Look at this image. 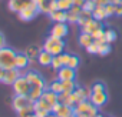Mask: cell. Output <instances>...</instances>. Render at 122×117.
Instances as JSON below:
<instances>
[{"label":"cell","mask_w":122,"mask_h":117,"mask_svg":"<svg viewBox=\"0 0 122 117\" xmlns=\"http://www.w3.org/2000/svg\"><path fill=\"white\" fill-rule=\"evenodd\" d=\"M42 47H43V50H46L52 56H57V54H62L65 51V41H63V39H59V37L49 34V37H46V40L43 41Z\"/></svg>","instance_id":"6da1fadb"},{"label":"cell","mask_w":122,"mask_h":117,"mask_svg":"<svg viewBox=\"0 0 122 117\" xmlns=\"http://www.w3.org/2000/svg\"><path fill=\"white\" fill-rule=\"evenodd\" d=\"M16 56H17V51L9 46L0 49V66L6 70L16 67Z\"/></svg>","instance_id":"7a4b0ae2"},{"label":"cell","mask_w":122,"mask_h":117,"mask_svg":"<svg viewBox=\"0 0 122 117\" xmlns=\"http://www.w3.org/2000/svg\"><path fill=\"white\" fill-rule=\"evenodd\" d=\"M73 111L76 116H86V117H98L99 113H98V107L92 104V101L88 99V100H83L81 103H78L75 107H73Z\"/></svg>","instance_id":"3957f363"},{"label":"cell","mask_w":122,"mask_h":117,"mask_svg":"<svg viewBox=\"0 0 122 117\" xmlns=\"http://www.w3.org/2000/svg\"><path fill=\"white\" fill-rule=\"evenodd\" d=\"M30 83L27 81V79H26V76H25V73L12 84V89H13V93L15 94H17V96H27L29 94V91H30Z\"/></svg>","instance_id":"277c9868"},{"label":"cell","mask_w":122,"mask_h":117,"mask_svg":"<svg viewBox=\"0 0 122 117\" xmlns=\"http://www.w3.org/2000/svg\"><path fill=\"white\" fill-rule=\"evenodd\" d=\"M39 13H40V10H39L37 4H35L33 2H30L25 9H22V10L17 13V16H19V19L23 20V22H30V20L35 19Z\"/></svg>","instance_id":"5b68a950"},{"label":"cell","mask_w":122,"mask_h":117,"mask_svg":"<svg viewBox=\"0 0 122 117\" xmlns=\"http://www.w3.org/2000/svg\"><path fill=\"white\" fill-rule=\"evenodd\" d=\"M25 76L27 79V81L30 83V86H36V87H43V89H47V84L45 81V79L42 77L40 73H37L36 70H26L25 72Z\"/></svg>","instance_id":"8992f818"},{"label":"cell","mask_w":122,"mask_h":117,"mask_svg":"<svg viewBox=\"0 0 122 117\" xmlns=\"http://www.w3.org/2000/svg\"><path fill=\"white\" fill-rule=\"evenodd\" d=\"M32 104H33V101L29 99V96H17V94H15L13 99H12V108L16 113L20 111L22 108L27 107V106H32Z\"/></svg>","instance_id":"52a82bcc"},{"label":"cell","mask_w":122,"mask_h":117,"mask_svg":"<svg viewBox=\"0 0 122 117\" xmlns=\"http://www.w3.org/2000/svg\"><path fill=\"white\" fill-rule=\"evenodd\" d=\"M89 96H91V89H86V87H76L71 93V99H72V101H73L75 106L78 103L83 101V100H88Z\"/></svg>","instance_id":"ba28073f"},{"label":"cell","mask_w":122,"mask_h":117,"mask_svg":"<svg viewBox=\"0 0 122 117\" xmlns=\"http://www.w3.org/2000/svg\"><path fill=\"white\" fill-rule=\"evenodd\" d=\"M89 100L92 101L93 106H96L99 108L103 104H106V101H108V93H106V90H99V91H92L91 90Z\"/></svg>","instance_id":"9c48e42d"},{"label":"cell","mask_w":122,"mask_h":117,"mask_svg":"<svg viewBox=\"0 0 122 117\" xmlns=\"http://www.w3.org/2000/svg\"><path fill=\"white\" fill-rule=\"evenodd\" d=\"M69 33V27L68 23H53L52 29H50V36L59 37V39H65Z\"/></svg>","instance_id":"30bf717a"},{"label":"cell","mask_w":122,"mask_h":117,"mask_svg":"<svg viewBox=\"0 0 122 117\" xmlns=\"http://www.w3.org/2000/svg\"><path fill=\"white\" fill-rule=\"evenodd\" d=\"M52 113L56 117H68V116L73 114V107L66 106V104H62V103H56L52 107Z\"/></svg>","instance_id":"8fae6325"},{"label":"cell","mask_w":122,"mask_h":117,"mask_svg":"<svg viewBox=\"0 0 122 117\" xmlns=\"http://www.w3.org/2000/svg\"><path fill=\"white\" fill-rule=\"evenodd\" d=\"M25 72L19 70L17 67H13V69H7L6 70V74H5V79H3V84H7V86H12Z\"/></svg>","instance_id":"7c38bea8"},{"label":"cell","mask_w":122,"mask_h":117,"mask_svg":"<svg viewBox=\"0 0 122 117\" xmlns=\"http://www.w3.org/2000/svg\"><path fill=\"white\" fill-rule=\"evenodd\" d=\"M76 77V70L69 67V66H63L57 70V79L60 81H65V80H75Z\"/></svg>","instance_id":"4fadbf2b"},{"label":"cell","mask_w":122,"mask_h":117,"mask_svg":"<svg viewBox=\"0 0 122 117\" xmlns=\"http://www.w3.org/2000/svg\"><path fill=\"white\" fill-rule=\"evenodd\" d=\"M29 66H30V58H29V56L25 51L23 53H17V56H16V67L19 70H22V72H26Z\"/></svg>","instance_id":"5bb4252c"},{"label":"cell","mask_w":122,"mask_h":117,"mask_svg":"<svg viewBox=\"0 0 122 117\" xmlns=\"http://www.w3.org/2000/svg\"><path fill=\"white\" fill-rule=\"evenodd\" d=\"M81 12H82V7L73 4V6L66 12V14H68V23H71V24H78V20H79V14H81Z\"/></svg>","instance_id":"9a60e30c"},{"label":"cell","mask_w":122,"mask_h":117,"mask_svg":"<svg viewBox=\"0 0 122 117\" xmlns=\"http://www.w3.org/2000/svg\"><path fill=\"white\" fill-rule=\"evenodd\" d=\"M82 29V32H85V33H93V32H96V30H99V29H103V26H102V22H99V20H96V19H91L83 27H81Z\"/></svg>","instance_id":"2e32d148"},{"label":"cell","mask_w":122,"mask_h":117,"mask_svg":"<svg viewBox=\"0 0 122 117\" xmlns=\"http://www.w3.org/2000/svg\"><path fill=\"white\" fill-rule=\"evenodd\" d=\"M49 17H50V20L53 23H68V14H66L65 10H59L57 9V10L52 12L49 14Z\"/></svg>","instance_id":"e0dca14e"},{"label":"cell","mask_w":122,"mask_h":117,"mask_svg":"<svg viewBox=\"0 0 122 117\" xmlns=\"http://www.w3.org/2000/svg\"><path fill=\"white\" fill-rule=\"evenodd\" d=\"M37 63H39V66H43V67H47V66H50L52 64V60H53V56L50 54V53H47L46 50H42L40 53H39V56H37Z\"/></svg>","instance_id":"ac0fdd59"},{"label":"cell","mask_w":122,"mask_h":117,"mask_svg":"<svg viewBox=\"0 0 122 117\" xmlns=\"http://www.w3.org/2000/svg\"><path fill=\"white\" fill-rule=\"evenodd\" d=\"M32 0H9V9L15 13H19L22 9H25Z\"/></svg>","instance_id":"d6986e66"},{"label":"cell","mask_w":122,"mask_h":117,"mask_svg":"<svg viewBox=\"0 0 122 117\" xmlns=\"http://www.w3.org/2000/svg\"><path fill=\"white\" fill-rule=\"evenodd\" d=\"M78 41H79V46H82V47H88L89 44H92L95 40H93V37H92V34L91 33H85V32H81V34H79V37H78Z\"/></svg>","instance_id":"ffe728a7"},{"label":"cell","mask_w":122,"mask_h":117,"mask_svg":"<svg viewBox=\"0 0 122 117\" xmlns=\"http://www.w3.org/2000/svg\"><path fill=\"white\" fill-rule=\"evenodd\" d=\"M42 50H43V47H40V46H37V44H30V46L26 47L25 53L29 56V58H33V60H36L37 56H39V53H40Z\"/></svg>","instance_id":"44dd1931"},{"label":"cell","mask_w":122,"mask_h":117,"mask_svg":"<svg viewBox=\"0 0 122 117\" xmlns=\"http://www.w3.org/2000/svg\"><path fill=\"white\" fill-rule=\"evenodd\" d=\"M42 99H45L52 107L56 104V103H59V99H57V94L56 93H53L52 90H49V89H46L45 91H43V94H42Z\"/></svg>","instance_id":"7402d4cb"},{"label":"cell","mask_w":122,"mask_h":117,"mask_svg":"<svg viewBox=\"0 0 122 117\" xmlns=\"http://www.w3.org/2000/svg\"><path fill=\"white\" fill-rule=\"evenodd\" d=\"M92 14H93V19H96L99 22H102V20H105L108 17L106 10H105V6H99V4H96V7L93 9Z\"/></svg>","instance_id":"603a6c76"},{"label":"cell","mask_w":122,"mask_h":117,"mask_svg":"<svg viewBox=\"0 0 122 117\" xmlns=\"http://www.w3.org/2000/svg\"><path fill=\"white\" fill-rule=\"evenodd\" d=\"M46 89H43V87H36V86H33V87H30V91H29V99L35 103L37 99H40L42 97V94H43V91H45Z\"/></svg>","instance_id":"cb8c5ba5"},{"label":"cell","mask_w":122,"mask_h":117,"mask_svg":"<svg viewBox=\"0 0 122 117\" xmlns=\"http://www.w3.org/2000/svg\"><path fill=\"white\" fill-rule=\"evenodd\" d=\"M91 19H93V14H92V12H89V10H83L82 9V12H81V14H79V20H78V24L81 26V27H83Z\"/></svg>","instance_id":"d4e9b609"},{"label":"cell","mask_w":122,"mask_h":117,"mask_svg":"<svg viewBox=\"0 0 122 117\" xmlns=\"http://www.w3.org/2000/svg\"><path fill=\"white\" fill-rule=\"evenodd\" d=\"M47 89L49 90H52L53 93H56V94H60L63 91V86H62V81H60L59 79H56V80H53L50 84H47Z\"/></svg>","instance_id":"484cf974"},{"label":"cell","mask_w":122,"mask_h":117,"mask_svg":"<svg viewBox=\"0 0 122 117\" xmlns=\"http://www.w3.org/2000/svg\"><path fill=\"white\" fill-rule=\"evenodd\" d=\"M57 2V9L59 10H65L68 12L73 6V0H56Z\"/></svg>","instance_id":"4316f807"},{"label":"cell","mask_w":122,"mask_h":117,"mask_svg":"<svg viewBox=\"0 0 122 117\" xmlns=\"http://www.w3.org/2000/svg\"><path fill=\"white\" fill-rule=\"evenodd\" d=\"M33 113H35V108H33V104H32V106H27V107L22 108L16 114H17V117H32Z\"/></svg>","instance_id":"83f0119b"},{"label":"cell","mask_w":122,"mask_h":117,"mask_svg":"<svg viewBox=\"0 0 122 117\" xmlns=\"http://www.w3.org/2000/svg\"><path fill=\"white\" fill-rule=\"evenodd\" d=\"M62 86H63V91H68V93H72L78 87L75 80H65V81H62Z\"/></svg>","instance_id":"f1b7e54d"},{"label":"cell","mask_w":122,"mask_h":117,"mask_svg":"<svg viewBox=\"0 0 122 117\" xmlns=\"http://www.w3.org/2000/svg\"><path fill=\"white\" fill-rule=\"evenodd\" d=\"M111 53V43H102L98 47V54L99 56H106Z\"/></svg>","instance_id":"f546056e"},{"label":"cell","mask_w":122,"mask_h":117,"mask_svg":"<svg viewBox=\"0 0 122 117\" xmlns=\"http://www.w3.org/2000/svg\"><path fill=\"white\" fill-rule=\"evenodd\" d=\"M116 40V33H115V30H112V29H105V41L106 43H112V41H115Z\"/></svg>","instance_id":"4dcf8cb0"},{"label":"cell","mask_w":122,"mask_h":117,"mask_svg":"<svg viewBox=\"0 0 122 117\" xmlns=\"http://www.w3.org/2000/svg\"><path fill=\"white\" fill-rule=\"evenodd\" d=\"M50 67L53 69V70H59L60 67H63V64H62V62H60V57H59V54L57 56H53V60H52V64H50Z\"/></svg>","instance_id":"1f68e13d"},{"label":"cell","mask_w":122,"mask_h":117,"mask_svg":"<svg viewBox=\"0 0 122 117\" xmlns=\"http://www.w3.org/2000/svg\"><path fill=\"white\" fill-rule=\"evenodd\" d=\"M68 66L76 70L78 66H79V57L75 56V54H71V58H69V62H68Z\"/></svg>","instance_id":"d6a6232c"},{"label":"cell","mask_w":122,"mask_h":117,"mask_svg":"<svg viewBox=\"0 0 122 117\" xmlns=\"http://www.w3.org/2000/svg\"><path fill=\"white\" fill-rule=\"evenodd\" d=\"M95 7H96V2H95V0H85V3L82 6L83 10H89V12H93Z\"/></svg>","instance_id":"836d02e7"},{"label":"cell","mask_w":122,"mask_h":117,"mask_svg":"<svg viewBox=\"0 0 122 117\" xmlns=\"http://www.w3.org/2000/svg\"><path fill=\"white\" fill-rule=\"evenodd\" d=\"M98 47H99V44H98L96 41H93L92 44H89V46L86 47V51L91 53V54H98Z\"/></svg>","instance_id":"e575fe53"},{"label":"cell","mask_w":122,"mask_h":117,"mask_svg":"<svg viewBox=\"0 0 122 117\" xmlns=\"http://www.w3.org/2000/svg\"><path fill=\"white\" fill-rule=\"evenodd\" d=\"M115 4H112V3H108L106 6H105V10H106V14H108V17L109 16H112V14H115Z\"/></svg>","instance_id":"d590c367"},{"label":"cell","mask_w":122,"mask_h":117,"mask_svg":"<svg viewBox=\"0 0 122 117\" xmlns=\"http://www.w3.org/2000/svg\"><path fill=\"white\" fill-rule=\"evenodd\" d=\"M7 46V43H6V37H5V34L0 32V49H3V47H6Z\"/></svg>","instance_id":"8d00e7d4"},{"label":"cell","mask_w":122,"mask_h":117,"mask_svg":"<svg viewBox=\"0 0 122 117\" xmlns=\"http://www.w3.org/2000/svg\"><path fill=\"white\" fill-rule=\"evenodd\" d=\"M5 74H6V69H3L0 66V83H3V79H5Z\"/></svg>","instance_id":"74e56055"},{"label":"cell","mask_w":122,"mask_h":117,"mask_svg":"<svg viewBox=\"0 0 122 117\" xmlns=\"http://www.w3.org/2000/svg\"><path fill=\"white\" fill-rule=\"evenodd\" d=\"M32 2H33L35 4H37V7H40L43 3H46V2H47V0H32Z\"/></svg>","instance_id":"f35d334b"},{"label":"cell","mask_w":122,"mask_h":117,"mask_svg":"<svg viewBox=\"0 0 122 117\" xmlns=\"http://www.w3.org/2000/svg\"><path fill=\"white\" fill-rule=\"evenodd\" d=\"M83 3H85V0H73V4L75 6H83Z\"/></svg>","instance_id":"ab89813d"},{"label":"cell","mask_w":122,"mask_h":117,"mask_svg":"<svg viewBox=\"0 0 122 117\" xmlns=\"http://www.w3.org/2000/svg\"><path fill=\"white\" fill-rule=\"evenodd\" d=\"M121 2H122V0H109V3H112V4H115V6L121 4Z\"/></svg>","instance_id":"60d3db41"},{"label":"cell","mask_w":122,"mask_h":117,"mask_svg":"<svg viewBox=\"0 0 122 117\" xmlns=\"http://www.w3.org/2000/svg\"><path fill=\"white\" fill-rule=\"evenodd\" d=\"M68 117H76V114H75V111H73V114H71V116H68Z\"/></svg>","instance_id":"b9f144b4"},{"label":"cell","mask_w":122,"mask_h":117,"mask_svg":"<svg viewBox=\"0 0 122 117\" xmlns=\"http://www.w3.org/2000/svg\"><path fill=\"white\" fill-rule=\"evenodd\" d=\"M32 117H39V116H37V114H35V113H33V114H32Z\"/></svg>","instance_id":"7bdbcfd3"},{"label":"cell","mask_w":122,"mask_h":117,"mask_svg":"<svg viewBox=\"0 0 122 117\" xmlns=\"http://www.w3.org/2000/svg\"><path fill=\"white\" fill-rule=\"evenodd\" d=\"M76 117H86V116H76Z\"/></svg>","instance_id":"ee69618b"},{"label":"cell","mask_w":122,"mask_h":117,"mask_svg":"<svg viewBox=\"0 0 122 117\" xmlns=\"http://www.w3.org/2000/svg\"><path fill=\"white\" fill-rule=\"evenodd\" d=\"M98 117H103V116H98Z\"/></svg>","instance_id":"f6af8a7d"},{"label":"cell","mask_w":122,"mask_h":117,"mask_svg":"<svg viewBox=\"0 0 122 117\" xmlns=\"http://www.w3.org/2000/svg\"><path fill=\"white\" fill-rule=\"evenodd\" d=\"M121 6H122V2H121Z\"/></svg>","instance_id":"bcb514c9"}]
</instances>
